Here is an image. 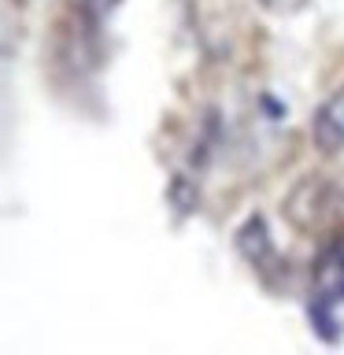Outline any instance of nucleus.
Segmentation results:
<instances>
[{
  "label": "nucleus",
  "instance_id": "f257e3e1",
  "mask_svg": "<svg viewBox=\"0 0 344 355\" xmlns=\"http://www.w3.org/2000/svg\"><path fill=\"white\" fill-rule=\"evenodd\" d=\"M282 215L289 218V226L304 237H315L322 230H333L344 222V193L329 178L322 174H307L289 189Z\"/></svg>",
  "mask_w": 344,
  "mask_h": 355
},
{
  "label": "nucleus",
  "instance_id": "f03ea898",
  "mask_svg": "<svg viewBox=\"0 0 344 355\" xmlns=\"http://www.w3.org/2000/svg\"><path fill=\"white\" fill-rule=\"evenodd\" d=\"M311 141L326 155H337L344 148V89H337L329 100H322V107L311 119Z\"/></svg>",
  "mask_w": 344,
  "mask_h": 355
},
{
  "label": "nucleus",
  "instance_id": "7ed1b4c3",
  "mask_svg": "<svg viewBox=\"0 0 344 355\" xmlns=\"http://www.w3.org/2000/svg\"><path fill=\"white\" fill-rule=\"evenodd\" d=\"M311 282H315V300L318 304L337 307L344 300V248H326L322 252L315 270H311Z\"/></svg>",
  "mask_w": 344,
  "mask_h": 355
},
{
  "label": "nucleus",
  "instance_id": "20e7f679",
  "mask_svg": "<svg viewBox=\"0 0 344 355\" xmlns=\"http://www.w3.org/2000/svg\"><path fill=\"white\" fill-rule=\"evenodd\" d=\"M233 241H237V252H241L252 266L274 263V241H270V230H266L263 215H248V218H244Z\"/></svg>",
  "mask_w": 344,
  "mask_h": 355
},
{
  "label": "nucleus",
  "instance_id": "39448f33",
  "mask_svg": "<svg viewBox=\"0 0 344 355\" xmlns=\"http://www.w3.org/2000/svg\"><path fill=\"white\" fill-rule=\"evenodd\" d=\"M166 200L182 211V215H193V211L200 207V189L193 178H185V174H174L171 178V185H166Z\"/></svg>",
  "mask_w": 344,
  "mask_h": 355
},
{
  "label": "nucleus",
  "instance_id": "423d86ee",
  "mask_svg": "<svg viewBox=\"0 0 344 355\" xmlns=\"http://www.w3.org/2000/svg\"><path fill=\"white\" fill-rule=\"evenodd\" d=\"M311 322H315V329L322 333V340H337V322H333V307L329 304L311 300Z\"/></svg>",
  "mask_w": 344,
  "mask_h": 355
},
{
  "label": "nucleus",
  "instance_id": "0eeeda50",
  "mask_svg": "<svg viewBox=\"0 0 344 355\" xmlns=\"http://www.w3.org/2000/svg\"><path fill=\"white\" fill-rule=\"evenodd\" d=\"M259 4L274 15H296L300 8H307V0H259Z\"/></svg>",
  "mask_w": 344,
  "mask_h": 355
}]
</instances>
